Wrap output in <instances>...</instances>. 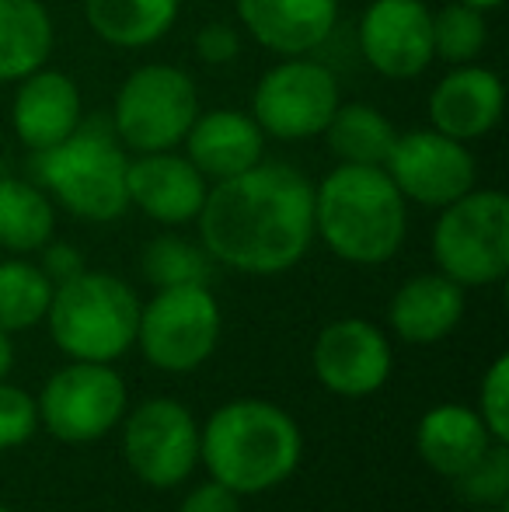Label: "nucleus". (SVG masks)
I'll return each instance as SVG.
<instances>
[{"instance_id":"nucleus-14","label":"nucleus","mask_w":509,"mask_h":512,"mask_svg":"<svg viewBox=\"0 0 509 512\" xmlns=\"http://www.w3.org/2000/svg\"><path fill=\"white\" fill-rule=\"evenodd\" d=\"M314 377L339 398H370L391 377V342L377 324L363 317H342L321 328L311 352Z\"/></svg>"},{"instance_id":"nucleus-19","label":"nucleus","mask_w":509,"mask_h":512,"mask_svg":"<svg viewBox=\"0 0 509 512\" xmlns=\"http://www.w3.org/2000/svg\"><path fill=\"white\" fill-rule=\"evenodd\" d=\"M182 147L206 182H224L265 161V133L258 129L252 112H241V108L199 112Z\"/></svg>"},{"instance_id":"nucleus-36","label":"nucleus","mask_w":509,"mask_h":512,"mask_svg":"<svg viewBox=\"0 0 509 512\" xmlns=\"http://www.w3.org/2000/svg\"><path fill=\"white\" fill-rule=\"evenodd\" d=\"M461 4H468V7H475V11L489 14V11H496V7H503L506 0H461Z\"/></svg>"},{"instance_id":"nucleus-18","label":"nucleus","mask_w":509,"mask_h":512,"mask_svg":"<svg viewBox=\"0 0 509 512\" xmlns=\"http://www.w3.org/2000/svg\"><path fill=\"white\" fill-rule=\"evenodd\" d=\"M238 25L276 56H311L339 21V0H234Z\"/></svg>"},{"instance_id":"nucleus-29","label":"nucleus","mask_w":509,"mask_h":512,"mask_svg":"<svg viewBox=\"0 0 509 512\" xmlns=\"http://www.w3.org/2000/svg\"><path fill=\"white\" fill-rule=\"evenodd\" d=\"M461 495L471 502H482V506H499L506 509V495H509V453L506 443H492L489 453L478 460L471 471H464L457 478Z\"/></svg>"},{"instance_id":"nucleus-37","label":"nucleus","mask_w":509,"mask_h":512,"mask_svg":"<svg viewBox=\"0 0 509 512\" xmlns=\"http://www.w3.org/2000/svg\"><path fill=\"white\" fill-rule=\"evenodd\" d=\"M0 512H11V509H7V506H0Z\"/></svg>"},{"instance_id":"nucleus-22","label":"nucleus","mask_w":509,"mask_h":512,"mask_svg":"<svg viewBox=\"0 0 509 512\" xmlns=\"http://www.w3.org/2000/svg\"><path fill=\"white\" fill-rule=\"evenodd\" d=\"M53 46L56 25L42 0H0V84L46 67Z\"/></svg>"},{"instance_id":"nucleus-27","label":"nucleus","mask_w":509,"mask_h":512,"mask_svg":"<svg viewBox=\"0 0 509 512\" xmlns=\"http://www.w3.org/2000/svg\"><path fill=\"white\" fill-rule=\"evenodd\" d=\"M213 265L217 262L206 255L203 244L178 234L154 237L140 255V272L154 290H168V286H210Z\"/></svg>"},{"instance_id":"nucleus-25","label":"nucleus","mask_w":509,"mask_h":512,"mask_svg":"<svg viewBox=\"0 0 509 512\" xmlns=\"http://www.w3.org/2000/svg\"><path fill=\"white\" fill-rule=\"evenodd\" d=\"M321 136L328 140V150L339 164L384 168L387 154L398 140V129L391 126L381 108L367 102H342Z\"/></svg>"},{"instance_id":"nucleus-23","label":"nucleus","mask_w":509,"mask_h":512,"mask_svg":"<svg viewBox=\"0 0 509 512\" xmlns=\"http://www.w3.org/2000/svg\"><path fill=\"white\" fill-rule=\"evenodd\" d=\"M182 0H84L88 28L116 49H147L175 28Z\"/></svg>"},{"instance_id":"nucleus-7","label":"nucleus","mask_w":509,"mask_h":512,"mask_svg":"<svg viewBox=\"0 0 509 512\" xmlns=\"http://www.w3.org/2000/svg\"><path fill=\"white\" fill-rule=\"evenodd\" d=\"M199 115V88L175 63H143L129 70L112 105V133L133 154L175 150Z\"/></svg>"},{"instance_id":"nucleus-26","label":"nucleus","mask_w":509,"mask_h":512,"mask_svg":"<svg viewBox=\"0 0 509 512\" xmlns=\"http://www.w3.org/2000/svg\"><path fill=\"white\" fill-rule=\"evenodd\" d=\"M53 283L35 262L4 258L0 262V331H28L32 324L46 321Z\"/></svg>"},{"instance_id":"nucleus-3","label":"nucleus","mask_w":509,"mask_h":512,"mask_svg":"<svg viewBox=\"0 0 509 512\" xmlns=\"http://www.w3.org/2000/svg\"><path fill=\"white\" fill-rule=\"evenodd\" d=\"M408 234V203L384 168L339 164L314 185V237L349 265H384Z\"/></svg>"},{"instance_id":"nucleus-21","label":"nucleus","mask_w":509,"mask_h":512,"mask_svg":"<svg viewBox=\"0 0 509 512\" xmlns=\"http://www.w3.org/2000/svg\"><path fill=\"white\" fill-rule=\"evenodd\" d=\"M496 439L489 436L482 415L464 405H436L419 418L415 429V450L426 460L429 471L443 478H461L489 453Z\"/></svg>"},{"instance_id":"nucleus-34","label":"nucleus","mask_w":509,"mask_h":512,"mask_svg":"<svg viewBox=\"0 0 509 512\" xmlns=\"http://www.w3.org/2000/svg\"><path fill=\"white\" fill-rule=\"evenodd\" d=\"M178 512H241V495H234L220 481H206L185 495Z\"/></svg>"},{"instance_id":"nucleus-31","label":"nucleus","mask_w":509,"mask_h":512,"mask_svg":"<svg viewBox=\"0 0 509 512\" xmlns=\"http://www.w3.org/2000/svg\"><path fill=\"white\" fill-rule=\"evenodd\" d=\"M478 415L496 443H509V356H499L485 373L478 387Z\"/></svg>"},{"instance_id":"nucleus-11","label":"nucleus","mask_w":509,"mask_h":512,"mask_svg":"<svg viewBox=\"0 0 509 512\" xmlns=\"http://www.w3.org/2000/svg\"><path fill=\"white\" fill-rule=\"evenodd\" d=\"M387 178L405 196V203L443 209L464 192L475 189L478 164L468 143L440 133V129H408L398 133L384 161Z\"/></svg>"},{"instance_id":"nucleus-24","label":"nucleus","mask_w":509,"mask_h":512,"mask_svg":"<svg viewBox=\"0 0 509 512\" xmlns=\"http://www.w3.org/2000/svg\"><path fill=\"white\" fill-rule=\"evenodd\" d=\"M56 234V203L25 178H0V248L35 255Z\"/></svg>"},{"instance_id":"nucleus-28","label":"nucleus","mask_w":509,"mask_h":512,"mask_svg":"<svg viewBox=\"0 0 509 512\" xmlns=\"http://www.w3.org/2000/svg\"><path fill=\"white\" fill-rule=\"evenodd\" d=\"M485 46H489V21L482 11L461 0H450L447 7L433 11V60H443L450 67L475 63Z\"/></svg>"},{"instance_id":"nucleus-1","label":"nucleus","mask_w":509,"mask_h":512,"mask_svg":"<svg viewBox=\"0 0 509 512\" xmlns=\"http://www.w3.org/2000/svg\"><path fill=\"white\" fill-rule=\"evenodd\" d=\"M196 223L217 265L241 276H279L304 262L314 244V182L293 164L258 161L213 182Z\"/></svg>"},{"instance_id":"nucleus-12","label":"nucleus","mask_w":509,"mask_h":512,"mask_svg":"<svg viewBox=\"0 0 509 512\" xmlns=\"http://www.w3.org/2000/svg\"><path fill=\"white\" fill-rule=\"evenodd\" d=\"M126 464L143 485L175 488L199 464V425L175 398H150L123 425Z\"/></svg>"},{"instance_id":"nucleus-15","label":"nucleus","mask_w":509,"mask_h":512,"mask_svg":"<svg viewBox=\"0 0 509 512\" xmlns=\"http://www.w3.org/2000/svg\"><path fill=\"white\" fill-rule=\"evenodd\" d=\"M210 182L178 150L136 154L126 168V196L143 216L164 227H182L199 216Z\"/></svg>"},{"instance_id":"nucleus-16","label":"nucleus","mask_w":509,"mask_h":512,"mask_svg":"<svg viewBox=\"0 0 509 512\" xmlns=\"http://www.w3.org/2000/svg\"><path fill=\"white\" fill-rule=\"evenodd\" d=\"M506 91L503 77L478 63L450 67L429 91V126L454 136L461 143H475L489 136L503 119Z\"/></svg>"},{"instance_id":"nucleus-33","label":"nucleus","mask_w":509,"mask_h":512,"mask_svg":"<svg viewBox=\"0 0 509 512\" xmlns=\"http://www.w3.org/2000/svg\"><path fill=\"white\" fill-rule=\"evenodd\" d=\"M39 269L46 272L49 283L60 286V283H67V279L81 276V272L88 269V265H84V255L74 248V244H67V241H49L46 248H42Z\"/></svg>"},{"instance_id":"nucleus-35","label":"nucleus","mask_w":509,"mask_h":512,"mask_svg":"<svg viewBox=\"0 0 509 512\" xmlns=\"http://www.w3.org/2000/svg\"><path fill=\"white\" fill-rule=\"evenodd\" d=\"M14 366V345H11V335L7 331H0V380L11 373Z\"/></svg>"},{"instance_id":"nucleus-13","label":"nucleus","mask_w":509,"mask_h":512,"mask_svg":"<svg viewBox=\"0 0 509 512\" xmlns=\"http://www.w3.org/2000/svg\"><path fill=\"white\" fill-rule=\"evenodd\" d=\"M356 39L370 70L387 81H412L433 63V11L426 0H370Z\"/></svg>"},{"instance_id":"nucleus-20","label":"nucleus","mask_w":509,"mask_h":512,"mask_svg":"<svg viewBox=\"0 0 509 512\" xmlns=\"http://www.w3.org/2000/svg\"><path fill=\"white\" fill-rule=\"evenodd\" d=\"M464 317V286L443 272H422L398 286L387 304V324L408 345L443 342Z\"/></svg>"},{"instance_id":"nucleus-30","label":"nucleus","mask_w":509,"mask_h":512,"mask_svg":"<svg viewBox=\"0 0 509 512\" xmlns=\"http://www.w3.org/2000/svg\"><path fill=\"white\" fill-rule=\"evenodd\" d=\"M39 429V405L28 391L0 380V450L25 446Z\"/></svg>"},{"instance_id":"nucleus-17","label":"nucleus","mask_w":509,"mask_h":512,"mask_svg":"<svg viewBox=\"0 0 509 512\" xmlns=\"http://www.w3.org/2000/svg\"><path fill=\"white\" fill-rule=\"evenodd\" d=\"M84 122V98L70 74L39 67L21 77L11 98V129L21 147L39 154L63 143Z\"/></svg>"},{"instance_id":"nucleus-32","label":"nucleus","mask_w":509,"mask_h":512,"mask_svg":"<svg viewBox=\"0 0 509 512\" xmlns=\"http://www.w3.org/2000/svg\"><path fill=\"white\" fill-rule=\"evenodd\" d=\"M192 49L206 67H227L241 56V32L227 21H210L196 32Z\"/></svg>"},{"instance_id":"nucleus-4","label":"nucleus","mask_w":509,"mask_h":512,"mask_svg":"<svg viewBox=\"0 0 509 512\" xmlns=\"http://www.w3.org/2000/svg\"><path fill=\"white\" fill-rule=\"evenodd\" d=\"M129 154L112 133V122H81L63 143L32 154L35 185L88 223H112L129 209Z\"/></svg>"},{"instance_id":"nucleus-8","label":"nucleus","mask_w":509,"mask_h":512,"mask_svg":"<svg viewBox=\"0 0 509 512\" xmlns=\"http://www.w3.org/2000/svg\"><path fill=\"white\" fill-rule=\"evenodd\" d=\"M224 314L210 286H168L140 307L136 345L164 373L199 370L217 352Z\"/></svg>"},{"instance_id":"nucleus-6","label":"nucleus","mask_w":509,"mask_h":512,"mask_svg":"<svg viewBox=\"0 0 509 512\" xmlns=\"http://www.w3.org/2000/svg\"><path fill=\"white\" fill-rule=\"evenodd\" d=\"M436 269L457 286H492L509 272V199L499 189H471L447 203L433 227Z\"/></svg>"},{"instance_id":"nucleus-9","label":"nucleus","mask_w":509,"mask_h":512,"mask_svg":"<svg viewBox=\"0 0 509 512\" xmlns=\"http://www.w3.org/2000/svg\"><path fill=\"white\" fill-rule=\"evenodd\" d=\"M342 105L339 77L311 56H283L258 77L252 91V119L265 136L283 143L314 140Z\"/></svg>"},{"instance_id":"nucleus-2","label":"nucleus","mask_w":509,"mask_h":512,"mask_svg":"<svg viewBox=\"0 0 509 512\" xmlns=\"http://www.w3.org/2000/svg\"><path fill=\"white\" fill-rule=\"evenodd\" d=\"M304 436L286 408L238 398L217 408L199 432V460L234 495H262L283 485L300 464Z\"/></svg>"},{"instance_id":"nucleus-10","label":"nucleus","mask_w":509,"mask_h":512,"mask_svg":"<svg viewBox=\"0 0 509 512\" xmlns=\"http://www.w3.org/2000/svg\"><path fill=\"white\" fill-rule=\"evenodd\" d=\"M39 422L60 443H95L126 415V384L109 363H70L46 380L39 394Z\"/></svg>"},{"instance_id":"nucleus-5","label":"nucleus","mask_w":509,"mask_h":512,"mask_svg":"<svg viewBox=\"0 0 509 512\" xmlns=\"http://www.w3.org/2000/svg\"><path fill=\"white\" fill-rule=\"evenodd\" d=\"M140 297L126 279L112 272H91L53 286L46 310L56 349L77 363H116L136 345Z\"/></svg>"}]
</instances>
